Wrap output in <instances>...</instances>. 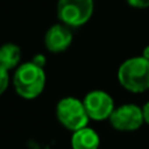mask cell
<instances>
[{
  "mask_svg": "<svg viewBox=\"0 0 149 149\" xmlns=\"http://www.w3.org/2000/svg\"><path fill=\"white\" fill-rule=\"evenodd\" d=\"M12 84L16 93L24 100H34L39 97L46 86V73L43 67L36 63L25 62L13 72Z\"/></svg>",
  "mask_w": 149,
  "mask_h": 149,
  "instance_id": "obj_1",
  "label": "cell"
},
{
  "mask_svg": "<svg viewBox=\"0 0 149 149\" xmlns=\"http://www.w3.org/2000/svg\"><path fill=\"white\" fill-rule=\"evenodd\" d=\"M118 81L131 93H144L149 90V60L132 56L126 59L118 68Z\"/></svg>",
  "mask_w": 149,
  "mask_h": 149,
  "instance_id": "obj_2",
  "label": "cell"
},
{
  "mask_svg": "<svg viewBox=\"0 0 149 149\" xmlns=\"http://www.w3.org/2000/svg\"><path fill=\"white\" fill-rule=\"evenodd\" d=\"M93 13L94 0H58V20L71 29L80 28L88 24Z\"/></svg>",
  "mask_w": 149,
  "mask_h": 149,
  "instance_id": "obj_3",
  "label": "cell"
},
{
  "mask_svg": "<svg viewBox=\"0 0 149 149\" xmlns=\"http://www.w3.org/2000/svg\"><path fill=\"white\" fill-rule=\"evenodd\" d=\"M56 118L63 127L72 132L88 127V122L90 119L84 101L76 97H64L58 102Z\"/></svg>",
  "mask_w": 149,
  "mask_h": 149,
  "instance_id": "obj_4",
  "label": "cell"
},
{
  "mask_svg": "<svg viewBox=\"0 0 149 149\" xmlns=\"http://www.w3.org/2000/svg\"><path fill=\"white\" fill-rule=\"evenodd\" d=\"M110 123L116 131L132 132L139 130L144 123L143 109L134 103H124L115 107L110 116Z\"/></svg>",
  "mask_w": 149,
  "mask_h": 149,
  "instance_id": "obj_5",
  "label": "cell"
},
{
  "mask_svg": "<svg viewBox=\"0 0 149 149\" xmlns=\"http://www.w3.org/2000/svg\"><path fill=\"white\" fill-rule=\"evenodd\" d=\"M84 105L89 118L95 122L110 119L111 114L115 110L113 97L107 92L100 89L86 93V95L84 97Z\"/></svg>",
  "mask_w": 149,
  "mask_h": 149,
  "instance_id": "obj_6",
  "label": "cell"
},
{
  "mask_svg": "<svg viewBox=\"0 0 149 149\" xmlns=\"http://www.w3.org/2000/svg\"><path fill=\"white\" fill-rule=\"evenodd\" d=\"M45 47L52 54H62L67 51L73 42V33L70 26L62 22L54 24L45 34Z\"/></svg>",
  "mask_w": 149,
  "mask_h": 149,
  "instance_id": "obj_7",
  "label": "cell"
},
{
  "mask_svg": "<svg viewBox=\"0 0 149 149\" xmlns=\"http://www.w3.org/2000/svg\"><path fill=\"white\" fill-rule=\"evenodd\" d=\"M72 149H98L100 148V136L90 127L74 131L71 137Z\"/></svg>",
  "mask_w": 149,
  "mask_h": 149,
  "instance_id": "obj_8",
  "label": "cell"
},
{
  "mask_svg": "<svg viewBox=\"0 0 149 149\" xmlns=\"http://www.w3.org/2000/svg\"><path fill=\"white\" fill-rule=\"evenodd\" d=\"M21 47L13 42H7L0 47V68L12 71L18 68L21 63Z\"/></svg>",
  "mask_w": 149,
  "mask_h": 149,
  "instance_id": "obj_9",
  "label": "cell"
},
{
  "mask_svg": "<svg viewBox=\"0 0 149 149\" xmlns=\"http://www.w3.org/2000/svg\"><path fill=\"white\" fill-rule=\"evenodd\" d=\"M9 81H10V74L8 70L0 68V93H4L7 90V88L9 86Z\"/></svg>",
  "mask_w": 149,
  "mask_h": 149,
  "instance_id": "obj_10",
  "label": "cell"
},
{
  "mask_svg": "<svg viewBox=\"0 0 149 149\" xmlns=\"http://www.w3.org/2000/svg\"><path fill=\"white\" fill-rule=\"evenodd\" d=\"M126 3L135 9H147V8H149V0H126Z\"/></svg>",
  "mask_w": 149,
  "mask_h": 149,
  "instance_id": "obj_11",
  "label": "cell"
},
{
  "mask_svg": "<svg viewBox=\"0 0 149 149\" xmlns=\"http://www.w3.org/2000/svg\"><path fill=\"white\" fill-rule=\"evenodd\" d=\"M31 62L36 63L37 65H39V67H45V64H46V56L42 54H37L33 56V59H31Z\"/></svg>",
  "mask_w": 149,
  "mask_h": 149,
  "instance_id": "obj_12",
  "label": "cell"
},
{
  "mask_svg": "<svg viewBox=\"0 0 149 149\" xmlns=\"http://www.w3.org/2000/svg\"><path fill=\"white\" fill-rule=\"evenodd\" d=\"M141 109H143V116H144V123L149 124V101Z\"/></svg>",
  "mask_w": 149,
  "mask_h": 149,
  "instance_id": "obj_13",
  "label": "cell"
},
{
  "mask_svg": "<svg viewBox=\"0 0 149 149\" xmlns=\"http://www.w3.org/2000/svg\"><path fill=\"white\" fill-rule=\"evenodd\" d=\"M141 56L145 58L147 60H149V45L144 47V50H143V52H141Z\"/></svg>",
  "mask_w": 149,
  "mask_h": 149,
  "instance_id": "obj_14",
  "label": "cell"
}]
</instances>
